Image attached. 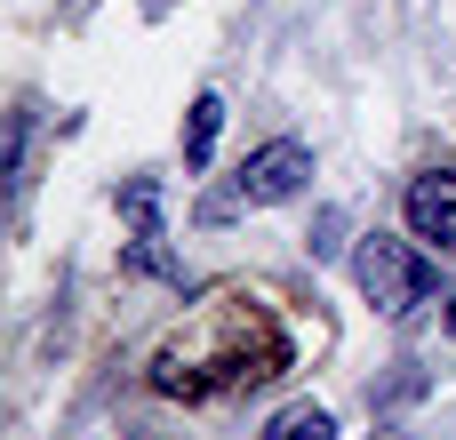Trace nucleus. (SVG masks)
<instances>
[{"label":"nucleus","instance_id":"6","mask_svg":"<svg viewBox=\"0 0 456 440\" xmlns=\"http://www.w3.org/2000/svg\"><path fill=\"white\" fill-rule=\"evenodd\" d=\"M32 128H40V112L32 104H16L8 120H0V192H16L24 176H16V160H24V144H32Z\"/></svg>","mask_w":456,"mask_h":440},{"label":"nucleus","instance_id":"9","mask_svg":"<svg viewBox=\"0 0 456 440\" xmlns=\"http://www.w3.org/2000/svg\"><path fill=\"white\" fill-rule=\"evenodd\" d=\"M449 337H456V297H449Z\"/></svg>","mask_w":456,"mask_h":440},{"label":"nucleus","instance_id":"4","mask_svg":"<svg viewBox=\"0 0 456 440\" xmlns=\"http://www.w3.org/2000/svg\"><path fill=\"white\" fill-rule=\"evenodd\" d=\"M401 216H409L417 240H433L441 257H456V168H425V176H409Z\"/></svg>","mask_w":456,"mask_h":440},{"label":"nucleus","instance_id":"2","mask_svg":"<svg viewBox=\"0 0 456 440\" xmlns=\"http://www.w3.org/2000/svg\"><path fill=\"white\" fill-rule=\"evenodd\" d=\"M353 281H361V297H369L385 321H409V313L433 297V265H425L409 240H393V232H369V240L353 249Z\"/></svg>","mask_w":456,"mask_h":440},{"label":"nucleus","instance_id":"3","mask_svg":"<svg viewBox=\"0 0 456 440\" xmlns=\"http://www.w3.org/2000/svg\"><path fill=\"white\" fill-rule=\"evenodd\" d=\"M305 184H313V152H305L297 136H273V144H256V152L240 160L232 200H240V208H281V200H297Z\"/></svg>","mask_w":456,"mask_h":440},{"label":"nucleus","instance_id":"8","mask_svg":"<svg viewBox=\"0 0 456 440\" xmlns=\"http://www.w3.org/2000/svg\"><path fill=\"white\" fill-rule=\"evenodd\" d=\"M120 208H128V224H136V240H160V184H152V176H136V184H120Z\"/></svg>","mask_w":456,"mask_h":440},{"label":"nucleus","instance_id":"1","mask_svg":"<svg viewBox=\"0 0 456 440\" xmlns=\"http://www.w3.org/2000/svg\"><path fill=\"white\" fill-rule=\"evenodd\" d=\"M289 369V345L281 329L256 313V305H216L208 321H192L184 337H168L152 353V393H184V401H208V393H232V385H265Z\"/></svg>","mask_w":456,"mask_h":440},{"label":"nucleus","instance_id":"5","mask_svg":"<svg viewBox=\"0 0 456 440\" xmlns=\"http://www.w3.org/2000/svg\"><path fill=\"white\" fill-rule=\"evenodd\" d=\"M216 128H224V96H192V112H184V168H208Z\"/></svg>","mask_w":456,"mask_h":440},{"label":"nucleus","instance_id":"7","mask_svg":"<svg viewBox=\"0 0 456 440\" xmlns=\"http://www.w3.org/2000/svg\"><path fill=\"white\" fill-rule=\"evenodd\" d=\"M265 440H337V417H329L321 401H297V409H281V417L265 425Z\"/></svg>","mask_w":456,"mask_h":440}]
</instances>
